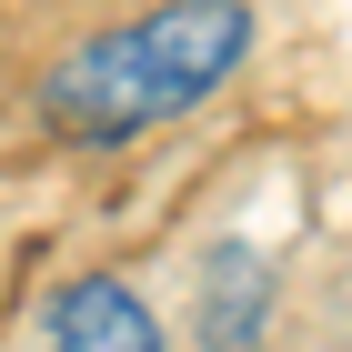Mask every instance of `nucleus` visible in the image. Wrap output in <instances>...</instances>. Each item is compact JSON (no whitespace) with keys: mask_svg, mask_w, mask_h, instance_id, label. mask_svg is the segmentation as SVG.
Masks as SVG:
<instances>
[{"mask_svg":"<svg viewBox=\"0 0 352 352\" xmlns=\"http://www.w3.org/2000/svg\"><path fill=\"white\" fill-rule=\"evenodd\" d=\"M252 41L242 0H171L131 30H101L41 81V111H51L60 141H131L151 121H182L191 101H212L232 81V60Z\"/></svg>","mask_w":352,"mask_h":352,"instance_id":"nucleus-1","label":"nucleus"},{"mask_svg":"<svg viewBox=\"0 0 352 352\" xmlns=\"http://www.w3.org/2000/svg\"><path fill=\"white\" fill-rule=\"evenodd\" d=\"M41 332L71 342V352H151V342H162V322H151L121 282H71V292L41 312Z\"/></svg>","mask_w":352,"mask_h":352,"instance_id":"nucleus-2","label":"nucleus"},{"mask_svg":"<svg viewBox=\"0 0 352 352\" xmlns=\"http://www.w3.org/2000/svg\"><path fill=\"white\" fill-rule=\"evenodd\" d=\"M221 332H252V262L221 252Z\"/></svg>","mask_w":352,"mask_h":352,"instance_id":"nucleus-3","label":"nucleus"}]
</instances>
